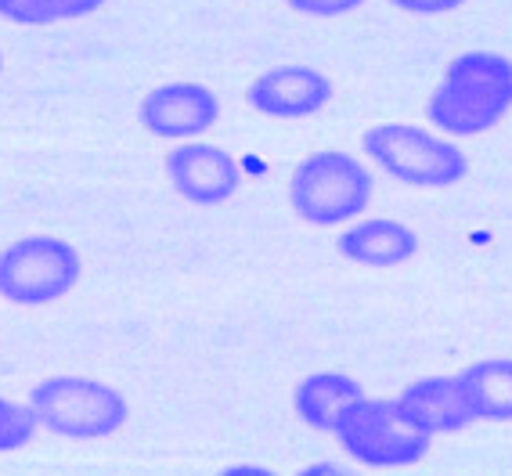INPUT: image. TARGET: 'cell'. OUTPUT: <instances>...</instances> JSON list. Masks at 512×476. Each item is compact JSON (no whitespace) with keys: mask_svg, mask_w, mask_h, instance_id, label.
<instances>
[{"mask_svg":"<svg viewBox=\"0 0 512 476\" xmlns=\"http://www.w3.org/2000/svg\"><path fill=\"white\" fill-rule=\"evenodd\" d=\"M512 109V62L494 51H466L444 69L426 116L448 138H476Z\"/></svg>","mask_w":512,"mask_h":476,"instance_id":"1","label":"cell"},{"mask_svg":"<svg viewBox=\"0 0 512 476\" xmlns=\"http://www.w3.org/2000/svg\"><path fill=\"white\" fill-rule=\"evenodd\" d=\"M375 181L357 156L325 148L307 156L289 177V206L303 224L339 228L368 210Z\"/></svg>","mask_w":512,"mask_h":476,"instance_id":"2","label":"cell"},{"mask_svg":"<svg viewBox=\"0 0 512 476\" xmlns=\"http://www.w3.org/2000/svg\"><path fill=\"white\" fill-rule=\"evenodd\" d=\"M37 426L69 440H101L127 426V397L91 376H55L29 390Z\"/></svg>","mask_w":512,"mask_h":476,"instance_id":"3","label":"cell"},{"mask_svg":"<svg viewBox=\"0 0 512 476\" xmlns=\"http://www.w3.org/2000/svg\"><path fill=\"white\" fill-rule=\"evenodd\" d=\"M372 163L408 188H451L469 174V156L455 141L412 123H379L361 138Z\"/></svg>","mask_w":512,"mask_h":476,"instance_id":"4","label":"cell"},{"mask_svg":"<svg viewBox=\"0 0 512 476\" xmlns=\"http://www.w3.org/2000/svg\"><path fill=\"white\" fill-rule=\"evenodd\" d=\"M83 260L58 235H22L0 249V300L15 307H47L76 289Z\"/></svg>","mask_w":512,"mask_h":476,"instance_id":"5","label":"cell"},{"mask_svg":"<svg viewBox=\"0 0 512 476\" xmlns=\"http://www.w3.org/2000/svg\"><path fill=\"white\" fill-rule=\"evenodd\" d=\"M336 437L357 466L372 469L419 466L430 451V437L415 433L401 419L397 404L386 401V397H357L339 419Z\"/></svg>","mask_w":512,"mask_h":476,"instance_id":"6","label":"cell"},{"mask_svg":"<svg viewBox=\"0 0 512 476\" xmlns=\"http://www.w3.org/2000/svg\"><path fill=\"white\" fill-rule=\"evenodd\" d=\"M141 127L163 141H195L217 127L220 98L202 83H163L138 105Z\"/></svg>","mask_w":512,"mask_h":476,"instance_id":"7","label":"cell"},{"mask_svg":"<svg viewBox=\"0 0 512 476\" xmlns=\"http://www.w3.org/2000/svg\"><path fill=\"white\" fill-rule=\"evenodd\" d=\"M166 177L177 188V195L195 206H220L238 192L242 184V166L224 148L206 145V141H181L166 156Z\"/></svg>","mask_w":512,"mask_h":476,"instance_id":"8","label":"cell"},{"mask_svg":"<svg viewBox=\"0 0 512 476\" xmlns=\"http://www.w3.org/2000/svg\"><path fill=\"white\" fill-rule=\"evenodd\" d=\"M249 109L271 119H307L332 101V80L314 65H275L246 91Z\"/></svg>","mask_w":512,"mask_h":476,"instance_id":"9","label":"cell"},{"mask_svg":"<svg viewBox=\"0 0 512 476\" xmlns=\"http://www.w3.org/2000/svg\"><path fill=\"white\" fill-rule=\"evenodd\" d=\"M401 419L422 437H448V433L466 430L473 419L466 404V394L458 386V376H430L415 379L394 397Z\"/></svg>","mask_w":512,"mask_h":476,"instance_id":"10","label":"cell"},{"mask_svg":"<svg viewBox=\"0 0 512 476\" xmlns=\"http://www.w3.org/2000/svg\"><path fill=\"white\" fill-rule=\"evenodd\" d=\"M336 249L339 257L350 260V264L386 271V267L408 264L419 253V235L394 217H372V220H357L354 228L343 231Z\"/></svg>","mask_w":512,"mask_h":476,"instance_id":"11","label":"cell"},{"mask_svg":"<svg viewBox=\"0 0 512 476\" xmlns=\"http://www.w3.org/2000/svg\"><path fill=\"white\" fill-rule=\"evenodd\" d=\"M357 397H365L357 379L343 376V372H314V376H307L296 386L293 408L303 426H311L318 433H336L343 412Z\"/></svg>","mask_w":512,"mask_h":476,"instance_id":"12","label":"cell"},{"mask_svg":"<svg viewBox=\"0 0 512 476\" xmlns=\"http://www.w3.org/2000/svg\"><path fill=\"white\" fill-rule=\"evenodd\" d=\"M473 419L512 422V357H487L458 372Z\"/></svg>","mask_w":512,"mask_h":476,"instance_id":"13","label":"cell"},{"mask_svg":"<svg viewBox=\"0 0 512 476\" xmlns=\"http://www.w3.org/2000/svg\"><path fill=\"white\" fill-rule=\"evenodd\" d=\"M109 0H0V19L15 26H51L94 15Z\"/></svg>","mask_w":512,"mask_h":476,"instance_id":"14","label":"cell"},{"mask_svg":"<svg viewBox=\"0 0 512 476\" xmlns=\"http://www.w3.org/2000/svg\"><path fill=\"white\" fill-rule=\"evenodd\" d=\"M33 433H37V415H33V408L0 397V455L26 448L29 440H33Z\"/></svg>","mask_w":512,"mask_h":476,"instance_id":"15","label":"cell"},{"mask_svg":"<svg viewBox=\"0 0 512 476\" xmlns=\"http://www.w3.org/2000/svg\"><path fill=\"white\" fill-rule=\"evenodd\" d=\"M285 4L303 19H343V15L361 8L365 0H285Z\"/></svg>","mask_w":512,"mask_h":476,"instance_id":"16","label":"cell"},{"mask_svg":"<svg viewBox=\"0 0 512 476\" xmlns=\"http://www.w3.org/2000/svg\"><path fill=\"white\" fill-rule=\"evenodd\" d=\"M394 8L408 11V15H448V11H458L466 0H390Z\"/></svg>","mask_w":512,"mask_h":476,"instance_id":"17","label":"cell"},{"mask_svg":"<svg viewBox=\"0 0 512 476\" xmlns=\"http://www.w3.org/2000/svg\"><path fill=\"white\" fill-rule=\"evenodd\" d=\"M0 69H4V55H0Z\"/></svg>","mask_w":512,"mask_h":476,"instance_id":"18","label":"cell"}]
</instances>
